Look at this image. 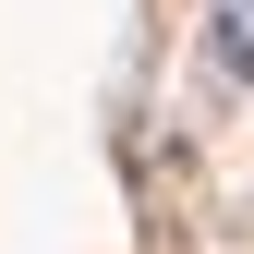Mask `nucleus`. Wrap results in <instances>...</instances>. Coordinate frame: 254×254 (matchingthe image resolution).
Instances as JSON below:
<instances>
[{"instance_id":"f257e3e1","label":"nucleus","mask_w":254,"mask_h":254,"mask_svg":"<svg viewBox=\"0 0 254 254\" xmlns=\"http://www.w3.org/2000/svg\"><path fill=\"white\" fill-rule=\"evenodd\" d=\"M218 73H230V85L254 73V0H218Z\"/></svg>"}]
</instances>
